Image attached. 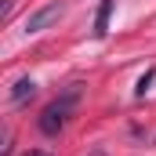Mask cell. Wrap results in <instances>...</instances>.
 <instances>
[{
	"mask_svg": "<svg viewBox=\"0 0 156 156\" xmlns=\"http://www.w3.org/2000/svg\"><path fill=\"white\" fill-rule=\"evenodd\" d=\"M26 156H51V153H40V149H29Z\"/></svg>",
	"mask_w": 156,
	"mask_h": 156,
	"instance_id": "6",
	"label": "cell"
},
{
	"mask_svg": "<svg viewBox=\"0 0 156 156\" xmlns=\"http://www.w3.org/2000/svg\"><path fill=\"white\" fill-rule=\"evenodd\" d=\"M153 80H156V69H145V76L138 80V87H134V98H145V91H149Z\"/></svg>",
	"mask_w": 156,
	"mask_h": 156,
	"instance_id": "5",
	"label": "cell"
},
{
	"mask_svg": "<svg viewBox=\"0 0 156 156\" xmlns=\"http://www.w3.org/2000/svg\"><path fill=\"white\" fill-rule=\"evenodd\" d=\"M80 94H83V83H69L55 102H47V105H44V113L37 116V127L47 134V138H55V134H62V131H66V123H69V116H73V109H76Z\"/></svg>",
	"mask_w": 156,
	"mask_h": 156,
	"instance_id": "1",
	"label": "cell"
},
{
	"mask_svg": "<svg viewBox=\"0 0 156 156\" xmlns=\"http://www.w3.org/2000/svg\"><path fill=\"white\" fill-rule=\"evenodd\" d=\"M33 94H37V80H29V76L15 80V87H11V105H26Z\"/></svg>",
	"mask_w": 156,
	"mask_h": 156,
	"instance_id": "3",
	"label": "cell"
},
{
	"mask_svg": "<svg viewBox=\"0 0 156 156\" xmlns=\"http://www.w3.org/2000/svg\"><path fill=\"white\" fill-rule=\"evenodd\" d=\"M113 7H116V0H102V4H98V15H94V37H98V40L109 33V18H113Z\"/></svg>",
	"mask_w": 156,
	"mask_h": 156,
	"instance_id": "4",
	"label": "cell"
},
{
	"mask_svg": "<svg viewBox=\"0 0 156 156\" xmlns=\"http://www.w3.org/2000/svg\"><path fill=\"white\" fill-rule=\"evenodd\" d=\"M62 15H66V4H44V7H37V11L26 18V37H37L44 29H51Z\"/></svg>",
	"mask_w": 156,
	"mask_h": 156,
	"instance_id": "2",
	"label": "cell"
},
{
	"mask_svg": "<svg viewBox=\"0 0 156 156\" xmlns=\"http://www.w3.org/2000/svg\"><path fill=\"white\" fill-rule=\"evenodd\" d=\"M91 156H105V153H102V149H94V153H91Z\"/></svg>",
	"mask_w": 156,
	"mask_h": 156,
	"instance_id": "7",
	"label": "cell"
}]
</instances>
